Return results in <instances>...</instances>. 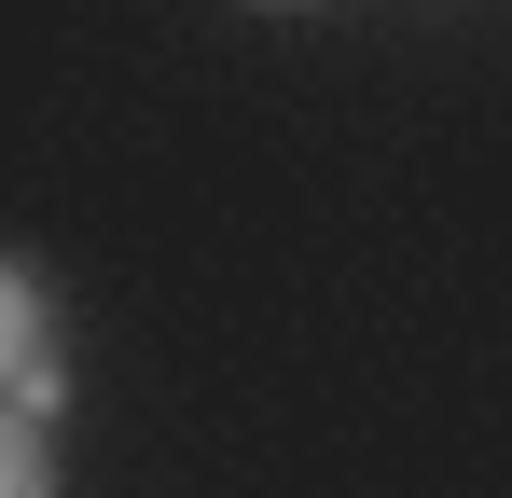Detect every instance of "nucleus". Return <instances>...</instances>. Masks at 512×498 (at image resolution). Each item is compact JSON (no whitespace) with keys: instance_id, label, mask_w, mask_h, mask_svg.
Masks as SVG:
<instances>
[{"instance_id":"nucleus-1","label":"nucleus","mask_w":512,"mask_h":498,"mask_svg":"<svg viewBox=\"0 0 512 498\" xmlns=\"http://www.w3.org/2000/svg\"><path fill=\"white\" fill-rule=\"evenodd\" d=\"M0 402L56 415V305H42L28 263H0Z\"/></svg>"},{"instance_id":"nucleus-2","label":"nucleus","mask_w":512,"mask_h":498,"mask_svg":"<svg viewBox=\"0 0 512 498\" xmlns=\"http://www.w3.org/2000/svg\"><path fill=\"white\" fill-rule=\"evenodd\" d=\"M0 498H56V457H42V415L0 402Z\"/></svg>"}]
</instances>
